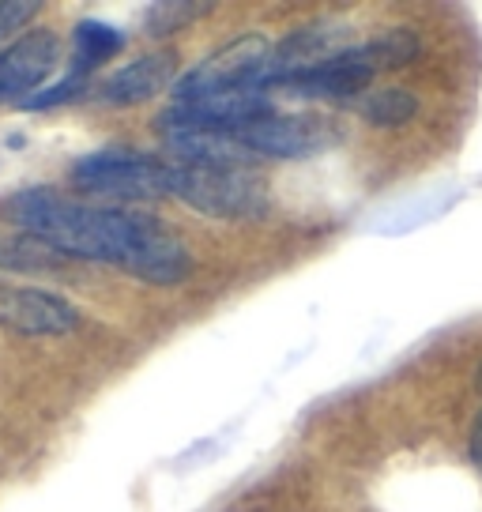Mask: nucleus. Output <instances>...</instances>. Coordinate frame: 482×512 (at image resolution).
<instances>
[{
  "instance_id": "1a4fd4ad",
  "label": "nucleus",
  "mask_w": 482,
  "mask_h": 512,
  "mask_svg": "<svg viewBox=\"0 0 482 512\" xmlns=\"http://www.w3.org/2000/svg\"><path fill=\"white\" fill-rule=\"evenodd\" d=\"M170 83H174V57L151 53V57H140V61L117 68L110 80L102 83V98L110 106H140Z\"/></svg>"
},
{
  "instance_id": "f3484780",
  "label": "nucleus",
  "mask_w": 482,
  "mask_h": 512,
  "mask_svg": "<svg viewBox=\"0 0 482 512\" xmlns=\"http://www.w3.org/2000/svg\"><path fill=\"white\" fill-rule=\"evenodd\" d=\"M479 392H482V369H479Z\"/></svg>"
},
{
  "instance_id": "2eb2a0df",
  "label": "nucleus",
  "mask_w": 482,
  "mask_h": 512,
  "mask_svg": "<svg viewBox=\"0 0 482 512\" xmlns=\"http://www.w3.org/2000/svg\"><path fill=\"white\" fill-rule=\"evenodd\" d=\"M38 12V4H31V0H16V4H0V46L8 49L12 46V34L27 23V19Z\"/></svg>"
},
{
  "instance_id": "6e6552de",
  "label": "nucleus",
  "mask_w": 482,
  "mask_h": 512,
  "mask_svg": "<svg viewBox=\"0 0 482 512\" xmlns=\"http://www.w3.org/2000/svg\"><path fill=\"white\" fill-rule=\"evenodd\" d=\"M61 61L53 31H27L0 53V102H27Z\"/></svg>"
},
{
  "instance_id": "4468645a",
  "label": "nucleus",
  "mask_w": 482,
  "mask_h": 512,
  "mask_svg": "<svg viewBox=\"0 0 482 512\" xmlns=\"http://www.w3.org/2000/svg\"><path fill=\"white\" fill-rule=\"evenodd\" d=\"M83 87H87V76L72 72V76L61 80L57 87H49V91H34V95L23 102V110H53V106H61V102H72Z\"/></svg>"
},
{
  "instance_id": "ddd939ff",
  "label": "nucleus",
  "mask_w": 482,
  "mask_h": 512,
  "mask_svg": "<svg viewBox=\"0 0 482 512\" xmlns=\"http://www.w3.org/2000/svg\"><path fill=\"white\" fill-rule=\"evenodd\" d=\"M208 12V4H155L147 12V31L151 34H170L177 27H185L193 16Z\"/></svg>"
},
{
  "instance_id": "f257e3e1",
  "label": "nucleus",
  "mask_w": 482,
  "mask_h": 512,
  "mask_svg": "<svg viewBox=\"0 0 482 512\" xmlns=\"http://www.w3.org/2000/svg\"><path fill=\"white\" fill-rule=\"evenodd\" d=\"M8 215L23 226V234L46 241L61 256H80L95 264L125 268L140 226V211L117 204H80L57 192L27 189L12 196Z\"/></svg>"
},
{
  "instance_id": "dca6fc26",
  "label": "nucleus",
  "mask_w": 482,
  "mask_h": 512,
  "mask_svg": "<svg viewBox=\"0 0 482 512\" xmlns=\"http://www.w3.org/2000/svg\"><path fill=\"white\" fill-rule=\"evenodd\" d=\"M471 460L482 467V411L475 418V426H471Z\"/></svg>"
},
{
  "instance_id": "9d476101",
  "label": "nucleus",
  "mask_w": 482,
  "mask_h": 512,
  "mask_svg": "<svg viewBox=\"0 0 482 512\" xmlns=\"http://www.w3.org/2000/svg\"><path fill=\"white\" fill-rule=\"evenodd\" d=\"M418 49H422V42L411 31H385L377 34L373 42H366V46H354V57L370 76H377V72H388V68L411 64L418 57Z\"/></svg>"
},
{
  "instance_id": "20e7f679",
  "label": "nucleus",
  "mask_w": 482,
  "mask_h": 512,
  "mask_svg": "<svg viewBox=\"0 0 482 512\" xmlns=\"http://www.w3.org/2000/svg\"><path fill=\"white\" fill-rule=\"evenodd\" d=\"M339 125L317 113H264L257 121L238 128V140L257 159H309L339 144Z\"/></svg>"
},
{
  "instance_id": "f8f14e48",
  "label": "nucleus",
  "mask_w": 482,
  "mask_h": 512,
  "mask_svg": "<svg viewBox=\"0 0 482 512\" xmlns=\"http://www.w3.org/2000/svg\"><path fill=\"white\" fill-rule=\"evenodd\" d=\"M418 113V98L403 87H385V91H373L366 102H362V117L377 128H400L407 125Z\"/></svg>"
},
{
  "instance_id": "7ed1b4c3",
  "label": "nucleus",
  "mask_w": 482,
  "mask_h": 512,
  "mask_svg": "<svg viewBox=\"0 0 482 512\" xmlns=\"http://www.w3.org/2000/svg\"><path fill=\"white\" fill-rule=\"evenodd\" d=\"M76 189L98 200H121V204H144L170 196V166L140 151L106 147L95 155H83L72 166Z\"/></svg>"
},
{
  "instance_id": "0eeeda50",
  "label": "nucleus",
  "mask_w": 482,
  "mask_h": 512,
  "mask_svg": "<svg viewBox=\"0 0 482 512\" xmlns=\"http://www.w3.org/2000/svg\"><path fill=\"white\" fill-rule=\"evenodd\" d=\"M0 324L19 336H68L80 328V313L38 287H0Z\"/></svg>"
},
{
  "instance_id": "a211bd4d",
  "label": "nucleus",
  "mask_w": 482,
  "mask_h": 512,
  "mask_svg": "<svg viewBox=\"0 0 482 512\" xmlns=\"http://www.w3.org/2000/svg\"><path fill=\"white\" fill-rule=\"evenodd\" d=\"M0 253H4V238H0Z\"/></svg>"
},
{
  "instance_id": "9b49d317",
  "label": "nucleus",
  "mask_w": 482,
  "mask_h": 512,
  "mask_svg": "<svg viewBox=\"0 0 482 512\" xmlns=\"http://www.w3.org/2000/svg\"><path fill=\"white\" fill-rule=\"evenodd\" d=\"M121 42H125L121 31H113L110 23H102V19H80V27H76V68L72 72L87 76L106 57H113L121 49Z\"/></svg>"
},
{
  "instance_id": "39448f33",
  "label": "nucleus",
  "mask_w": 482,
  "mask_h": 512,
  "mask_svg": "<svg viewBox=\"0 0 482 512\" xmlns=\"http://www.w3.org/2000/svg\"><path fill=\"white\" fill-rule=\"evenodd\" d=\"M268 53H272V42L264 34H241V38L215 49L211 57H204L196 68H189L181 80H174V98L177 102H200V98L249 87L260 72V64L268 61Z\"/></svg>"
},
{
  "instance_id": "423d86ee",
  "label": "nucleus",
  "mask_w": 482,
  "mask_h": 512,
  "mask_svg": "<svg viewBox=\"0 0 482 512\" xmlns=\"http://www.w3.org/2000/svg\"><path fill=\"white\" fill-rule=\"evenodd\" d=\"M121 272L136 275L144 283H155V287H174L181 279H189L193 256H189V249L177 241V234L162 219L140 211L136 241H132V253Z\"/></svg>"
},
{
  "instance_id": "f03ea898",
  "label": "nucleus",
  "mask_w": 482,
  "mask_h": 512,
  "mask_svg": "<svg viewBox=\"0 0 482 512\" xmlns=\"http://www.w3.org/2000/svg\"><path fill=\"white\" fill-rule=\"evenodd\" d=\"M170 196L211 219H260L268 211V189L249 166H170Z\"/></svg>"
}]
</instances>
